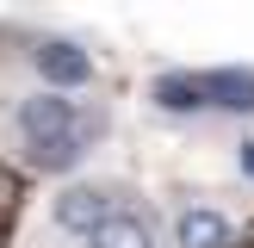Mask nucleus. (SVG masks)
<instances>
[{
  "mask_svg": "<svg viewBox=\"0 0 254 248\" xmlns=\"http://www.w3.org/2000/svg\"><path fill=\"white\" fill-rule=\"evenodd\" d=\"M31 62H37V74H44L50 87H87L93 81V56H87L81 44H68V37H50V44H37L31 50Z\"/></svg>",
  "mask_w": 254,
  "mask_h": 248,
  "instance_id": "1",
  "label": "nucleus"
},
{
  "mask_svg": "<svg viewBox=\"0 0 254 248\" xmlns=\"http://www.w3.org/2000/svg\"><path fill=\"white\" fill-rule=\"evenodd\" d=\"M74 99H62V93H31L19 106V130L31 136V143H56V136H74Z\"/></svg>",
  "mask_w": 254,
  "mask_h": 248,
  "instance_id": "2",
  "label": "nucleus"
},
{
  "mask_svg": "<svg viewBox=\"0 0 254 248\" xmlns=\"http://www.w3.org/2000/svg\"><path fill=\"white\" fill-rule=\"evenodd\" d=\"M50 217H56L62 230H74V236H93L99 223L112 217V192L106 186H68V192H56Z\"/></svg>",
  "mask_w": 254,
  "mask_h": 248,
  "instance_id": "3",
  "label": "nucleus"
},
{
  "mask_svg": "<svg viewBox=\"0 0 254 248\" xmlns=\"http://www.w3.org/2000/svg\"><path fill=\"white\" fill-rule=\"evenodd\" d=\"M198 93H205V106L254 112V68H211V74H198Z\"/></svg>",
  "mask_w": 254,
  "mask_h": 248,
  "instance_id": "4",
  "label": "nucleus"
},
{
  "mask_svg": "<svg viewBox=\"0 0 254 248\" xmlns=\"http://www.w3.org/2000/svg\"><path fill=\"white\" fill-rule=\"evenodd\" d=\"M180 248H236V230H230V217L223 211H211V205H192V211H180Z\"/></svg>",
  "mask_w": 254,
  "mask_h": 248,
  "instance_id": "5",
  "label": "nucleus"
},
{
  "mask_svg": "<svg viewBox=\"0 0 254 248\" xmlns=\"http://www.w3.org/2000/svg\"><path fill=\"white\" fill-rule=\"evenodd\" d=\"M87 248H155V230H149V217H136V211H112V217L87 236Z\"/></svg>",
  "mask_w": 254,
  "mask_h": 248,
  "instance_id": "6",
  "label": "nucleus"
},
{
  "mask_svg": "<svg viewBox=\"0 0 254 248\" xmlns=\"http://www.w3.org/2000/svg\"><path fill=\"white\" fill-rule=\"evenodd\" d=\"M155 106L161 112H205L198 74H161V81H155Z\"/></svg>",
  "mask_w": 254,
  "mask_h": 248,
  "instance_id": "7",
  "label": "nucleus"
},
{
  "mask_svg": "<svg viewBox=\"0 0 254 248\" xmlns=\"http://www.w3.org/2000/svg\"><path fill=\"white\" fill-rule=\"evenodd\" d=\"M12 198H19V174H12V168H0V211H6Z\"/></svg>",
  "mask_w": 254,
  "mask_h": 248,
  "instance_id": "8",
  "label": "nucleus"
},
{
  "mask_svg": "<svg viewBox=\"0 0 254 248\" xmlns=\"http://www.w3.org/2000/svg\"><path fill=\"white\" fill-rule=\"evenodd\" d=\"M242 168H248V180H254V143H248V149H242Z\"/></svg>",
  "mask_w": 254,
  "mask_h": 248,
  "instance_id": "9",
  "label": "nucleus"
},
{
  "mask_svg": "<svg viewBox=\"0 0 254 248\" xmlns=\"http://www.w3.org/2000/svg\"><path fill=\"white\" fill-rule=\"evenodd\" d=\"M0 248H6V230H0Z\"/></svg>",
  "mask_w": 254,
  "mask_h": 248,
  "instance_id": "10",
  "label": "nucleus"
}]
</instances>
